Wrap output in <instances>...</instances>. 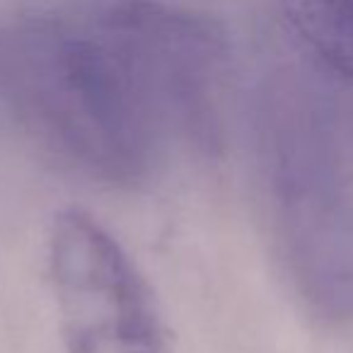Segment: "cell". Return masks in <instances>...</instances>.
Returning a JSON list of instances; mask_svg holds the SVG:
<instances>
[{
  "label": "cell",
  "mask_w": 353,
  "mask_h": 353,
  "mask_svg": "<svg viewBox=\"0 0 353 353\" xmlns=\"http://www.w3.org/2000/svg\"><path fill=\"white\" fill-rule=\"evenodd\" d=\"M10 90L34 136L90 179L133 187L160 160L167 136L112 22L97 34L27 44Z\"/></svg>",
  "instance_id": "1"
},
{
  "label": "cell",
  "mask_w": 353,
  "mask_h": 353,
  "mask_svg": "<svg viewBox=\"0 0 353 353\" xmlns=\"http://www.w3.org/2000/svg\"><path fill=\"white\" fill-rule=\"evenodd\" d=\"M46 264L65 353H170L145 279L97 218L59 213Z\"/></svg>",
  "instance_id": "3"
},
{
  "label": "cell",
  "mask_w": 353,
  "mask_h": 353,
  "mask_svg": "<svg viewBox=\"0 0 353 353\" xmlns=\"http://www.w3.org/2000/svg\"><path fill=\"white\" fill-rule=\"evenodd\" d=\"M279 6L307 49L353 85V0H279Z\"/></svg>",
  "instance_id": "4"
},
{
  "label": "cell",
  "mask_w": 353,
  "mask_h": 353,
  "mask_svg": "<svg viewBox=\"0 0 353 353\" xmlns=\"http://www.w3.org/2000/svg\"><path fill=\"white\" fill-rule=\"evenodd\" d=\"M261 172L283 261L327 319H353V201L329 136L310 114L276 107L261 121Z\"/></svg>",
  "instance_id": "2"
}]
</instances>
